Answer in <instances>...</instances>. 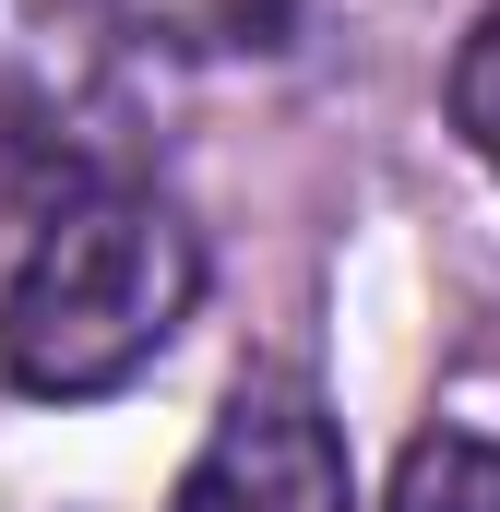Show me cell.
<instances>
[{
	"mask_svg": "<svg viewBox=\"0 0 500 512\" xmlns=\"http://www.w3.org/2000/svg\"><path fill=\"white\" fill-rule=\"evenodd\" d=\"M441 96H453V131H465V155L500 179V0L465 24V48H453V84H441Z\"/></svg>",
	"mask_w": 500,
	"mask_h": 512,
	"instance_id": "5b68a950",
	"label": "cell"
},
{
	"mask_svg": "<svg viewBox=\"0 0 500 512\" xmlns=\"http://www.w3.org/2000/svg\"><path fill=\"white\" fill-rule=\"evenodd\" d=\"M393 512H500V441H477V429H429V441H405Z\"/></svg>",
	"mask_w": 500,
	"mask_h": 512,
	"instance_id": "277c9868",
	"label": "cell"
},
{
	"mask_svg": "<svg viewBox=\"0 0 500 512\" xmlns=\"http://www.w3.org/2000/svg\"><path fill=\"white\" fill-rule=\"evenodd\" d=\"M167 512H358V465H346L334 405L298 370H250Z\"/></svg>",
	"mask_w": 500,
	"mask_h": 512,
	"instance_id": "7a4b0ae2",
	"label": "cell"
},
{
	"mask_svg": "<svg viewBox=\"0 0 500 512\" xmlns=\"http://www.w3.org/2000/svg\"><path fill=\"white\" fill-rule=\"evenodd\" d=\"M120 36L143 48H179V60H215V48H274L286 36V0H96Z\"/></svg>",
	"mask_w": 500,
	"mask_h": 512,
	"instance_id": "3957f363",
	"label": "cell"
},
{
	"mask_svg": "<svg viewBox=\"0 0 500 512\" xmlns=\"http://www.w3.org/2000/svg\"><path fill=\"white\" fill-rule=\"evenodd\" d=\"M36 227L48 215V143H36V108H24V84L0 72V227Z\"/></svg>",
	"mask_w": 500,
	"mask_h": 512,
	"instance_id": "8992f818",
	"label": "cell"
},
{
	"mask_svg": "<svg viewBox=\"0 0 500 512\" xmlns=\"http://www.w3.org/2000/svg\"><path fill=\"white\" fill-rule=\"evenodd\" d=\"M203 310V239L143 179H72L48 191L36 239L0 286V382L36 405H96L179 346Z\"/></svg>",
	"mask_w": 500,
	"mask_h": 512,
	"instance_id": "6da1fadb",
	"label": "cell"
}]
</instances>
